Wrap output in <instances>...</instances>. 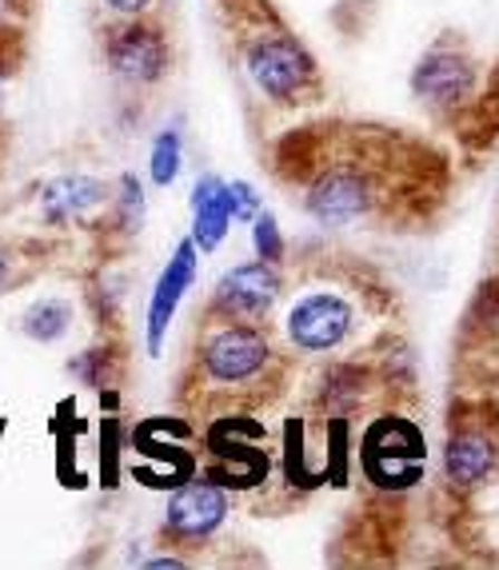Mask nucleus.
<instances>
[{"label":"nucleus","mask_w":499,"mask_h":570,"mask_svg":"<svg viewBox=\"0 0 499 570\" xmlns=\"http://www.w3.org/2000/svg\"><path fill=\"white\" fill-rule=\"evenodd\" d=\"M276 371L280 355L260 324L221 320L204 332L200 352H196V375L228 395H248L264 383H276Z\"/></svg>","instance_id":"nucleus-1"},{"label":"nucleus","mask_w":499,"mask_h":570,"mask_svg":"<svg viewBox=\"0 0 499 570\" xmlns=\"http://www.w3.org/2000/svg\"><path fill=\"white\" fill-rule=\"evenodd\" d=\"M380 156L368 148L360 156H332L324 160V140H320V160L316 171L307 176V212L312 219L327 224V228H344L355 219L372 216L375 208H384L388 188L375 171Z\"/></svg>","instance_id":"nucleus-2"},{"label":"nucleus","mask_w":499,"mask_h":570,"mask_svg":"<svg viewBox=\"0 0 499 570\" xmlns=\"http://www.w3.org/2000/svg\"><path fill=\"white\" fill-rule=\"evenodd\" d=\"M244 65L260 92L276 105H304L320 92V68L292 32H256L244 48Z\"/></svg>","instance_id":"nucleus-3"},{"label":"nucleus","mask_w":499,"mask_h":570,"mask_svg":"<svg viewBox=\"0 0 499 570\" xmlns=\"http://www.w3.org/2000/svg\"><path fill=\"white\" fill-rule=\"evenodd\" d=\"M423 459H428V451H423L420 428L408 423L403 415H380L360 443L364 475L375 487H388V491L412 487L423 475Z\"/></svg>","instance_id":"nucleus-4"},{"label":"nucleus","mask_w":499,"mask_h":570,"mask_svg":"<svg viewBox=\"0 0 499 570\" xmlns=\"http://www.w3.org/2000/svg\"><path fill=\"white\" fill-rule=\"evenodd\" d=\"M105 65L112 68V77L120 85L148 88L164 80L168 65H173V48H168V37H164L160 24L136 17L128 24H120L116 32H108Z\"/></svg>","instance_id":"nucleus-5"},{"label":"nucleus","mask_w":499,"mask_h":570,"mask_svg":"<svg viewBox=\"0 0 499 570\" xmlns=\"http://www.w3.org/2000/svg\"><path fill=\"white\" fill-rule=\"evenodd\" d=\"M284 332H288V343L296 352H336L340 343H348V335L355 332V304L340 292H304L288 307Z\"/></svg>","instance_id":"nucleus-6"},{"label":"nucleus","mask_w":499,"mask_h":570,"mask_svg":"<svg viewBox=\"0 0 499 570\" xmlns=\"http://www.w3.org/2000/svg\"><path fill=\"white\" fill-rule=\"evenodd\" d=\"M480 68L468 57V48L456 40H436L412 68V92L432 108H456L471 100Z\"/></svg>","instance_id":"nucleus-7"},{"label":"nucleus","mask_w":499,"mask_h":570,"mask_svg":"<svg viewBox=\"0 0 499 570\" xmlns=\"http://www.w3.org/2000/svg\"><path fill=\"white\" fill-rule=\"evenodd\" d=\"M280 292H284V279H280L276 264L268 259H252L224 272L216 292H212V312L232 320V324H264L268 312L276 307Z\"/></svg>","instance_id":"nucleus-8"},{"label":"nucleus","mask_w":499,"mask_h":570,"mask_svg":"<svg viewBox=\"0 0 499 570\" xmlns=\"http://www.w3.org/2000/svg\"><path fill=\"white\" fill-rule=\"evenodd\" d=\"M228 519V491L216 479L212 483H184L168 499L164 511V534L180 542H200L212 531H221Z\"/></svg>","instance_id":"nucleus-9"},{"label":"nucleus","mask_w":499,"mask_h":570,"mask_svg":"<svg viewBox=\"0 0 499 570\" xmlns=\"http://www.w3.org/2000/svg\"><path fill=\"white\" fill-rule=\"evenodd\" d=\"M196 239H180L173 252V259H168V267L160 272V279H156L153 287V299H148V355H160V343L164 335H168V324H173L176 307H180L184 292L196 284Z\"/></svg>","instance_id":"nucleus-10"},{"label":"nucleus","mask_w":499,"mask_h":570,"mask_svg":"<svg viewBox=\"0 0 499 570\" xmlns=\"http://www.w3.org/2000/svg\"><path fill=\"white\" fill-rule=\"evenodd\" d=\"M105 204H112L108 196V184L97 176H57L52 184H45L40 191V216L52 228H68V224H85L92 212H100Z\"/></svg>","instance_id":"nucleus-11"},{"label":"nucleus","mask_w":499,"mask_h":570,"mask_svg":"<svg viewBox=\"0 0 499 570\" xmlns=\"http://www.w3.org/2000/svg\"><path fill=\"white\" fill-rule=\"evenodd\" d=\"M496 463H499V448L488 431H480V428L451 431L448 448H443V475H448L451 487L471 491V487L488 483Z\"/></svg>","instance_id":"nucleus-12"},{"label":"nucleus","mask_w":499,"mask_h":570,"mask_svg":"<svg viewBox=\"0 0 499 570\" xmlns=\"http://www.w3.org/2000/svg\"><path fill=\"white\" fill-rule=\"evenodd\" d=\"M232 224V200H228V180L221 176H200L193 188V239L200 252H216L228 236Z\"/></svg>","instance_id":"nucleus-13"},{"label":"nucleus","mask_w":499,"mask_h":570,"mask_svg":"<svg viewBox=\"0 0 499 570\" xmlns=\"http://www.w3.org/2000/svg\"><path fill=\"white\" fill-rule=\"evenodd\" d=\"M20 327L37 343H57V340H65L68 327H72V307H68L65 299H37V304L25 312Z\"/></svg>","instance_id":"nucleus-14"},{"label":"nucleus","mask_w":499,"mask_h":570,"mask_svg":"<svg viewBox=\"0 0 499 570\" xmlns=\"http://www.w3.org/2000/svg\"><path fill=\"white\" fill-rule=\"evenodd\" d=\"M112 228L120 236H136V232L145 228V188H140L133 171L120 176V188L112 196Z\"/></svg>","instance_id":"nucleus-15"},{"label":"nucleus","mask_w":499,"mask_h":570,"mask_svg":"<svg viewBox=\"0 0 499 570\" xmlns=\"http://www.w3.org/2000/svg\"><path fill=\"white\" fill-rule=\"evenodd\" d=\"M148 176H153L156 188H168L180 176V132L176 128L156 136L153 156H148Z\"/></svg>","instance_id":"nucleus-16"},{"label":"nucleus","mask_w":499,"mask_h":570,"mask_svg":"<svg viewBox=\"0 0 499 570\" xmlns=\"http://www.w3.org/2000/svg\"><path fill=\"white\" fill-rule=\"evenodd\" d=\"M25 65V32L20 24H0V105H4V88Z\"/></svg>","instance_id":"nucleus-17"},{"label":"nucleus","mask_w":499,"mask_h":570,"mask_svg":"<svg viewBox=\"0 0 499 570\" xmlns=\"http://www.w3.org/2000/svg\"><path fill=\"white\" fill-rule=\"evenodd\" d=\"M252 244H256V259H268V264H280L284 259V236H280L276 219L268 212H260L252 219Z\"/></svg>","instance_id":"nucleus-18"},{"label":"nucleus","mask_w":499,"mask_h":570,"mask_svg":"<svg viewBox=\"0 0 499 570\" xmlns=\"http://www.w3.org/2000/svg\"><path fill=\"white\" fill-rule=\"evenodd\" d=\"M228 200H232V219H244V224H252V219L260 216V196L252 191V184L232 180L228 184Z\"/></svg>","instance_id":"nucleus-19"},{"label":"nucleus","mask_w":499,"mask_h":570,"mask_svg":"<svg viewBox=\"0 0 499 570\" xmlns=\"http://www.w3.org/2000/svg\"><path fill=\"white\" fill-rule=\"evenodd\" d=\"M20 264H25V259H20L9 244H0V295L20 284Z\"/></svg>","instance_id":"nucleus-20"},{"label":"nucleus","mask_w":499,"mask_h":570,"mask_svg":"<svg viewBox=\"0 0 499 570\" xmlns=\"http://www.w3.org/2000/svg\"><path fill=\"white\" fill-rule=\"evenodd\" d=\"M148 4H153V0H105V9H108V12H116V17H125V20L145 17Z\"/></svg>","instance_id":"nucleus-21"},{"label":"nucleus","mask_w":499,"mask_h":570,"mask_svg":"<svg viewBox=\"0 0 499 570\" xmlns=\"http://www.w3.org/2000/svg\"><path fill=\"white\" fill-rule=\"evenodd\" d=\"M32 0H0V24H20L29 17Z\"/></svg>","instance_id":"nucleus-22"},{"label":"nucleus","mask_w":499,"mask_h":570,"mask_svg":"<svg viewBox=\"0 0 499 570\" xmlns=\"http://www.w3.org/2000/svg\"><path fill=\"white\" fill-rule=\"evenodd\" d=\"M148 567H184V559H176V554H156V559H148Z\"/></svg>","instance_id":"nucleus-23"}]
</instances>
